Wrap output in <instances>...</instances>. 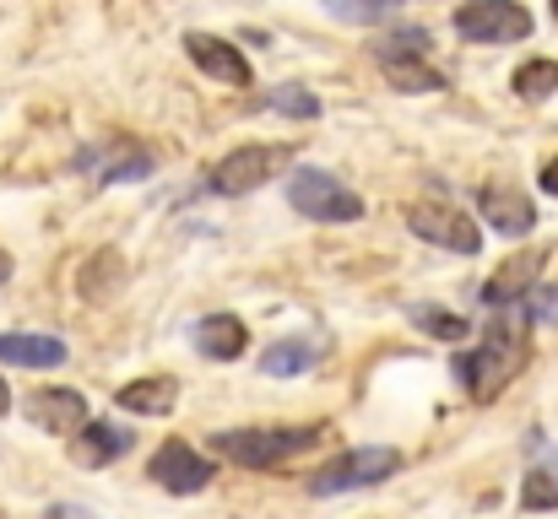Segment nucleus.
<instances>
[{
    "label": "nucleus",
    "instance_id": "nucleus-9",
    "mask_svg": "<svg viewBox=\"0 0 558 519\" xmlns=\"http://www.w3.org/2000/svg\"><path fill=\"white\" fill-rule=\"evenodd\" d=\"M147 477H153L163 493H180V498H190V493H206V482H211L217 471H211V460H201V455L190 449L185 438H169V444L147 460Z\"/></svg>",
    "mask_w": 558,
    "mask_h": 519
},
{
    "label": "nucleus",
    "instance_id": "nucleus-7",
    "mask_svg": "<svg viewBox=\"0 0 558 519\" xmlns=\"http://www.w3.org/2000/svg\"><path fill=\"white\" fill-rule=\"evenodd\" d=\"M293 163V147H282V141H271V147H239V152H228L217 169H211V189L217 195H255L260 184H271L277 173Z\"/></svg>",
    "mask_w": 558,
    "mask_h": 519
},
{
    "label": "nucleus",
    "instance_id": "nucleus-24",
    "mask_svg": "<svg viewBox=\"0 0 558 519\" xmlns=\"http://www.w3.org/2000/svg\"><path fill=\"white\" fill-rule=\"evenodd\" d=\"M532 314H537L543 325H554L558 331V287H543V293L532 298Z\"/></svg>",
    "mask_w": 558,
    "mask_h": 519
},
{
    "label": "nucleus",
    "instance_id": "nucleus-13",
    "mask_svg": "<svg viewBox=\"0 0 558 519\" xmlns=\"http://www.w3.org/2000/svg\"><path fill=\"white\" fill-rule=\"evenodd\" d=\"M27 417H33L38 428H49V433H82V428H87V400H82V390L54 384V390H38V395L27 400Z\"/></svg>",
    "mask_w": 558,
    "mask_h": 519
},
{
    "label": "nucleus",
    "instance_id": "nucleus-14",
    "mask_svg": "<svg viewBox=\"0 0 558 519\" xmlns=\"http://www.w3.org/2000/svg\"><path fill=\"white\" fill-rule=\"evenodd\" d=\"M131 444H136V433H125L120 422H87L82 433H71V460L98 471V466H114Z\"/></svg>",
    "mask_w": 558,
    "mask_h": 519
},
{
    "label": "nucleus",
    "instance_id": "nucleus-21",
    "mask_svg": "<svg viewBox=\"0 0 558 519\" xmlns=\"http://www.w3.org/2000/svg\"><path fill=\"white\" fill-rule=\"evenodd\" d=\"M266 109L293 114V120H315V114H320V98H315L310 87H271V92H266Z\"/></svg>",
    "mask_w": 558,
    "mask_h": 519
},
{
    "label": "nucleus",
    "instance_id": "nucleus-20",
    "mask_svg": "<svg viewBox=\"0 0 558 519\" xmlns=\"http://www.w3.org/2000/svg\"><path fill=\"white\" fill-rule=\"evenodd\" d=\"M554 87H558V65H554V60H526V65L515 71V92H521L526 103L554 98Z\"/></svg>",
    "mask_w": 558,
    "mask_h": 519
},
{
    "label": "nucleus",
    "instance_id": "nucleus-16",
    "mask_svg": "<svg viewBox=\"0 0 558 519\" xmlns=\"http://www.w3.org/2000/svg\"><path fill=\"white\" fill-rule=\"evenodd\" d=\"M0 362H11V368H60V362H65V342H60V336L5 331V336H0Z\"/></svg>",
    "mask_w": 558,
    "mask_h": 519
},
{
    "label": "nucleus",
    "instance_id": "nucleus-18",
    "mask_svg": "<svg viewBox=\"0 0 558 519\" xmlns=\"http://www.w3.org/2000/svg\"><path fill=\"white\" fill-rule=\"evenodd\" d=\"M320 362V346L310 342H271L266 346V357H260V373H271V379H293V373H310Z\"/></svg>",
    "mask_w": 558,
    "mask_h": 519
},
{
    "label": "nucleus",
    "instance_id": "nucleus-22",
    "mask_svg": "<svg viewBox=\"0 0 558 519\" xmlns=\"http://www.w3.org/2000/svg\"><path fill=\"white\" fill-rule=\"evenodd\" d=\"M401 0H326V11L331 16H342V22H379V16H390Z\"/></svg>",
    "mask_w": 558,
    "mask_h": 519
},
{
    "label": "nucleus",
    "instance_id": "nucleus-15",
    "mask_svg": "<svg viewBox=\"0 0 558 519\" xmlns=\"http://www.w3.org/2000/svg\"><path fill=\"white\" fill-rule=\"evenodd\" d=\"M244 346H250V331L239 314H206L195 325V351L211 362H233V357H244Z\"/></svg>",
    "mask_w": 558,
    "mask_h": 519
},
{
    "label": "nucleus",
    "instance_id": "nucleus-5",
    "mask_svg": "<svg viewBox=\"0 0 558 519\" xmlns=\"http://www.w3.org/2000/svg\"><path fill=\"white\" fill-rule=\"evenodd\" d=\"M288 200L293 211H304L310 222H359L364 217V200L326 169H299L288 178Z\"/></svg>",
    "mask_w": 558,
    "mask_h": 519
},
{
    "label": "nucleus",
    "instance_id": "nucleus-2",
    "mask_svg": "<svg viewBox=\"0 0 558 519\" xmlns=\"http://www.w3.org/2000/svg\"><path fill=\"white\" fill-rule=\"evenodd\" d=\"M326 438V428H233V433H211V449L244 471H266V466H282L304 449H315Z\"/></svg>",
    "mask_w": 558,
    "mask_h": 519
},
{
    "label": "nucleus",
    "instance_id": "nucleus-1",
    "mask_svg": "<svg viewBox=\"0 0 558 519\" xmlns=\"http://www.w3.org/2000/svg\"><path fill=\"white\" fill-rule=\"evenodd\" d=\"M532 346H526V325L521 320H494L483 331V346L456 357V379L472 390V400H494L521 368H526Z\"/></svg>",
    "mask_w": 558,
    "mask_h": 519
},
{
    "label": "nucleus",
    "instance_id": "nucleus-19",
    "mask_svg": "<svg viewBox=\"0 0 558 519\" xmlns=\"http://www.w3.org/2000/svg\"><path fill=\"white\" fill-rule=\"evenodd\" d=\"M521 509H558V455L537 460L521 482Z\"/></svg>",
    "mask_w": 558,
    "mask_h": 519
},
{
    "label": "nucleus",
    "instance_id": "nucleus-29",
    "mask_svg": "<svg viewBox=\"0 0 558 519\" xmlns=\"http://www.w3.org/2000/svg\"><path fill=\"white\" fill-rule=\"evenodd\" d=\"M554 16H558V0H554Z\"/></svg>",
    "mask_w": 558,
    "mask_h": 519
},
{
    "label": "nucleus",
    "instance_id": "nucleus-8",
    "mask_svg": "<svg viewBox=\"0 0 558 519\" xmlns=\"http://www.w3.org/2000/svg\"><path fill=\"white\" fill-rule=\"evenodd\" d=\"M407 227H412L417 238L439 244V249H456V255H477V249H483V227H477L461 206H450V200H417V206L407 211Z\"/></svg>",
    "mask_w": 558,
    "mask_h": 519
},
{
    "label": "nucleus",
    "instance_id": "nucleus-27",
    "mask_svg": "<svg viewBox=\"0 0 558 519\" xmlns=\"http://www.w3.org/2000/svg\"><path fill=\"white\" fill-rule=\"evenodd\" d=\"M11 411V390H5V379H0V417Z\"/></svg>",
    "mask_w": 558,
    "mask_h": 519
},
{
    "label": "nucleus",
    "instance_id": "nucleus-23",
    "mask_svg": "<svg viewBox=\"0 0 558 519\" xmlns=\"http://www.w3.org/2000/svg\"><path fill=\"white\" fill-rule=\"evenodd\" d=\"M412 320H417V325H423L428 336H445V342H466V320H461V314H439V309H423V304H417V309H412Z\"/></svg>",
    "mask_w": 558,
    "mask_h": 519
},
{
    "label": "nucleus",
    "instance_id": "nucleus-26",
    "mask_svg": "<svg viewBox=\"0 0 558 519\" xmlns=\"http://www.w3.org/2000/svg\"><path fill=\"white\" fill-rule=\"evenodd\" d=\"M49 519H93V515H87V509H71V504H60V509H54Z\"/></svg>",
    "mask_w": 558,
    "mask_h": 519
},
{
    "label": "nucleus",
    "instance_id": "nucleus-17",
    "mask_svg": "<svg viewBox=\"0 0 558 519\" xmlns=\"http://www.w3.org/2000/svg\"><path fill=\"white\" fill-rule=\"evenodd\" d=\"M120 406L136 411V417H169L180 406V384L174 379H131L120 390Z\"/></svg>",
    "mask_w": 558,
    "mask_h": 519
},
{
    "label": "nucleus",
    "instance_id": "nucleus-28",
    "mask_svg": "<svg viewBox=\"0 0 558 519\" xmlns=\"http://www.w3.org/2000/svg\"><path fill=\"white\" fill-rule=\"evenodd\" d=\"M5 276H11V255L0 249V282H5Z\"/></svg>",
    "mask_w": 558,
    "mask_h": 519
},
{
    "label": "nucleus",
    "instance_id": "nucleus-6",
    "mask_svg": "<svg viewBox=\"0 0 558 519\" xmlns=\"http://www.w3.org/2000/svg\"><path fill=\"white\" fill-rule=\"evenodd\" d=\"M456 33L466 44H521L532 38V11L521 0H466L456 11Z\"/></svg>",
    "mask_w": 558,
    "mask_h": 519
},
{
    "label": "nucleus",
    "instance_id": "nucleus-25",
    "mask_svg": "<svg viewBox=\"0 0 558 519\" xmlns=\"http://www.w3.org/2000/svg\"><path fill=\"white\" fill-rule=\"evenodd\" d=\"M543 189H548V195H558V158L543 169Z\"/></svg>",
    "mask_w": 558,
    "mask_h": 519
},
{
    "label": "nucleus",
    "instance_id": "nucleus-12",
    "mask_svg": "<svg viewBox=\"0 0 558 519\" xmlns=\"http://www.w3.org/2000/svg\"><path fill=\"white\" fill-rule=\"evenodd\" d=\"M477 206H483V217L494 222V233H505V238H526V233L537 227V206H532L515 184H488V189L477 195Z\"/></svg>",
    "mask_w": 558,
    "mask_h": 519
},
{
    "label": "nucleus",
    "instance_id": "nucleus-10",
    "mask_svg": "<svg viewBox=\"0 0 558 519\" xmlns=\"http://www.w3.org/2000/svg\"><path fill=\"white\" fill-rule=\"evenodd\" d=\"M543 265H548V255L543 249H526V255H510L488 282H483V304L488 309H510V304H526V293L537 287V276H543Z\"/></svg>",
    "mask_w": 558,
    "mask_h": 519
},
{
    "label": "nucleus",
    "instance_id": "nucleus-3",
    "mask_svg": "<svg viewBox=\"0 0 558 519\" xmlns=\"http://www.w3.org/2000/svg\"><path fill=\"white\" fill-rule=\"evenodd\" d=\"M401 471V449L390 444H369V449H348L337 460H326L315 477H310V493L315 498H337V493H353V487H379L385 477Z\"/></svg>",
    "mask_w": 558,
    "mask_h": 519
},
{
    "label": "nucleus",
    "instance_id": "nucleus-4",
    "mask_svg": "<svg viewBox=\"0 0 558 519\" xmlns=\"http://www.w3.org/2000/svg\"><path fill=\"white\" fill-rule=\"evenodd\" d=\"M428 54V33L423 27H401V33H385L374 44V60L385 65V76L401 87V92H439L445 76L423 60Z\"/></svg>",
    "mask_w": 558,
    "mask_h": 519
},
{
    "label": "nucleus",
    "instance_id": "nucleus-11",
    "mask_svg": "<svg viewBox=\"0 0 558 519\" xmlns=\"http://www.w3.org/2000/svg\"><path fill=\"white\" fill-rule=\"evenodd\" d=\"M185 54L211 76V82H228V87H250V60L239 54V44L228 38H211V33H185Z\"/></svg>",
    "mask_w": 558,
    "mask_h": 519
}]
</instances>
